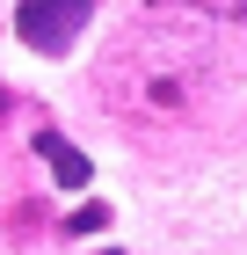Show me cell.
I'll return each instance as SVG.
<instances>
[{"label":"cell","mask_w":247,"mask_h":255,"mask_svg":"<svg viewBox=\"0 0 247 255\" xmlns=\"http://www.w3.org/2000/svg\"><path fill=\"white\" fill-rule=\"evenodd\" d=\"M87 15H95V0H22L15 7V37L29 51H44V59H58V51H73Z\"/></svg>","instance_id":"6da1fadb"},{"label":"cell","mask_w":247,"mask_h":255,"mask_svg":"<svg viewBox=\"0 0 247 255\" xmlns=\"http://www.w3.org/2000/svg\"><path fill=\"white\" fill-rule=\"evenodd\" d=\"M102 226H109V212H102V204H87V212H73V234H102Z\"/></svg>","instance_id":"3957f363"},{"label":"cell","mask_w":247,"mask_h":255,"mask_svg":"<svg viewBox=\"0 0 247 255\" xmlns=\"http://www.w3.org/2000/svg\"><path fill=\"white\" fill-rule=\"evenodd\" d=\"M37 153L51 160V175L66 182V190H87V153H73V146H66L58 131H37Z\"/></svg>","instance_id":"7a4b0ae2"}]
</instances>
